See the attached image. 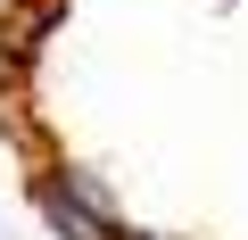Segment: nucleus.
Returning a JSON list of instances; mask_svg holds the SVG:
<instances>
[{"instance_id": "f257e3e1", "label": "nucleus", "mask_w": 248, "mask_h": 240, "mask_svg": "<svg viewBox=\"0 0 248 240\" xmlns=\"http://www.w3.org/2000/svg\"><path fill=\"white\" fill-rule=\"evenodd\" d=\"M33 215H42L58 240H116V232H124L116 191H108L91 166H66V158H50V166L33 174Z\"/></svg>"}, {"instance_id": "f03ea898", "label": "nucleus", "mask_w": 248, "mask_h": 240, "mask_svg": "<svg viewBox=\"0 0 248 240\" xmlns=\"http://www.w3.org/2000/svg\"><path fill=\"white\" fill-rule=\"evenodd\" d=\"M116 240H166V232H116Z\"/></svg>"}]
</instances>
